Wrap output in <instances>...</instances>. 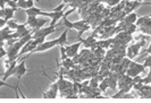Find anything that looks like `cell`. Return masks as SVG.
<instances>
[{
    "instance_id": "cell-29",
    "label": "cell",
    "mask_w": 151,
    "mask_h": 103,
    "mask_svg": "<svg viewBox=\"0 0 151 103\" xmlns=\"http://www.w3.org/2000/svg\"><path fill=\"white\" fill-rule=\"evenodd\" d=\"M136 1H139V2H142V0H136Z\"/></svg>"
},
{
    "instance_id": "cell-6",
    "label": "cell",
    "mask_w": 151,
    "mask_h": 103,
    "mask_svg": "<svg viewBox=\"0 0 151 103\" xmlns=\"http://www.w3.org/2000/svg\"><path fill=\"white\" fill-rule=\"evenodd\" d=\"M67 32H68V29H66L62 34H60V36L58 38V39H56V43H57V45H66L67 44Z\"/></svg>"
},
{
    "instance_id": "cell-3",
    "label": "cell",
    "mask_w": 151,
    "mask_h": 103,
    "mask_svg": "<svg viewBox=\"0 0 151 103\" xmlns=\"http://www.w3.org/2000/svg\"><path fill=\"white\" fill-rule=\"evenodd\" d=\"M56 31V25L55 26H51V25H49L48 27H45V29H40V30H38V31L35 32H32V39H36V38H40V36H48L49 34H52L54 32Z\"/></svg>"
},
{
    "instance_id": "cell-5",
    "label": "cell",
    "mask_w": 151,
    "mask_h": 103,
    "mask_svg": "<svg viewBox=\"0 0 151 103\" xmlns=\"http://www.w3.org/2000/svg\"><path fill=\"white\" fill-rule=\"evenodd\" d=\"M18 8H13V7H5L3 8V11H5V15H3V18L6 21H9V19H13L14 17V13L17 10Z\"/></svg>"
},
{
    "instance_id": "cell-25",
    "label": "cell",
    "mask_w": 151,
    "mask_h": 103,
    "mask_svg": "<svg viewBox=\"0 0 151 103\" xmlns=\"http://www.w3.org/2000/svg\"><path fill=\"white\" fill-rule=\"evenodd\" d=\"M7 25V21L3 18V17H0V29H2L3 26Z\"/></svg>"
},
{
    "instance_id": "cell-26",
    "label": "cell",
    "mask_w": 151,
    "mask_h": 103,
    "mask_svg": "<svg viewBox=\"0 0 151 103\" xmlns=\"http://www.w3.org/2000/svg\"><path fill=\"white\" fill-rule=\"evenodd\" d=\"M75 10H76V8H74V7H73L72 9H69V10H67V13H65V14H64V17H67L68 15H71V14H72L73 11H75Z\"/></svg>"
},
{
    "instance_id": "cell-8",
    "label": "cell",
    "mask_w": 151,
    "mask_h": 103,
    "mask_svg": "<svg viewBox=\"0 0 151 103\" xmlns=\"http://www.w3.org/2000/svg\"><path fill=\"white\" fill-rule=\"evenodd\" d=\"M36 23H38V18H36V16H27V19H26V25H29L30 26V29H34L35 27V25H36Z\"/></svg>"
},
{
    "instance_id": "cell-1",
    "label": "cell",
    "mask_w": 151,
    "mask_h": 103,
    "mask_svg": "<svg viewBox=\"0 0 151 103\" xmlns=\"http://www.w3.org/2000/svg\"><path fill=\"white\" fill-rule=\"evenodd\" d=\"M64 14H65L64 10L54 11V13H45V11H41V13H40V16L50 17V18H51V23H50V25H51V26H55V25L57 24V22L59 21L60 18H63V17H64Z\"/></svg>"
},
{
    "instance_id": "cell-18",
    "label": "cell",
    "mask_w": 151,
    "mask_h": 103,
    "mask_svg": "<svg viewBox=\"0 0 151 103\" xmlns=\"http://www.w3.org/2000/svg\"><path fill=\"white\" fill-rule=\"evenodd\" d=\"M90 29H91V25L86 23L85 25L83 26V29H82L81 31H78V34H77V38H78V40L81 39V36H82V34H83V33H85V32H87V31H89V30H90Z\"/></svg>"
},
{
    "instance_id": "cell-13",
    "label": "cell",
    "mask_w": 151,
    "mask_h": 103,
    "mask_svg": "<svg viewBox=\"0 0 151 103\" xmlns=\"http://www.w3.org/2000/svg\"><path fill=\"white\" fill-rule=\"evenodd\" d=\"M145 43V41L143 40V41L141 42V43H135V44H133V45H131V48H132V50H133V53H134V57H136L138 54H139V51H140V48Z\"/></svg>"
},
{
    "instance_id": "cell-24",
    "label": "cell",
    "mask_w": 151,
    "mask_h": 103,
    "mask_svg": "<svg viewBox=\"0 0 151 103\" xmlns=\"http://www.w3.org/2000/svg\"><path fill=\"white\" fill-rule=\"evenodd\" d=\"M143 66H144V67H151V56L145 59V61H144V63H143Z\"/></svg>"
},
{
    "instance_id": "cell-23",
    "label": "cell",
    "mask_w": 151,
    "mask_h": 103,
    "mask_svg": "<svg viewBox=\"0 0 151 103\" xmlns=\"http://www.w3.org/2000/svg\"><path fill=\"white\" fill-rule=\"evenodd\" d=\"M65 5H66V3H64V2H63V3H60L59 6H57L56 8H54V11H62V10H64Z\"/></svg>"
},
{
    "instance_id": "cell-20",
    "label": "cell",
    "mask_w": 151,
    "mask_h": 103,
    "mask_svg": "<svg viewBox=\"0 0 151 103\" xmlns=\"http://www.w3.org/2000/svg\"><path fill=\"white\" fill-rule=\"evenodd\" d=\"M59 49H60V56H62V60L67 59L68 57H67V53H66V48H65L64 45H60V47H59Z\"/></svg>"
},
{
    "instance_id": "cell-7",
    "label": "cell",
    "mask_w": 151,
    "mask_h": 103,
    "mask_svg": "<svg viewBox=\"0 0 151 103\" xmlns=\"http://www.w3.org/2000/svg\"><path fill=\"white\" fill-rule=\"evenodd\" d=\"M41 9L40 8H36V7H31V8H29V9H26L25 10V13H26V15L27 16H40V13H41Z\"/></svg>"
},
{
    "instance_id": "cell-11",
    "label": "cell",
    "mask_w": 151,
    "mask_h": 103,
    "mask_svg": "<svg viewBox=\"0 0 151 103\" xmlns=\"http://www.w3.org/2000/svg\"><path fill=\"white\" fill-rule=\"evenodd\" d=\"M109 87V83H108V77H105L101 82L99 83V88L101 92H106L107 88Z\"/></svg>"
},
{
    "instance_id": "cell-17",
    "label": "cell",
    "mask_w": 151,
    "mask_h": 103,
    "mask_svg": "<svg viewBox=\"0 0 151 103\" xmlns=\"http://www.w3.org/2000/svg\"><path fill=\"white\" fill-rule=\"evenodd\" d=\"M63 21H64V26L66 27V29H68V30L74 29V24H73V22L68 21V19H67V17H63Z\"/></svg>"
},
{
    "instance_id": "cell-28",
    "label": "cell",
    "mask_w": 151,
    "mask_h": 103,
    "mask_svg": "<svg viewBox=\"0 0 151 103\" xmlns=\"http://www.w3.org/2000/svg\"><path fill=\"white\" fill-rule=\"evenodd\" d=\"M34 1H36V2H40V0H34Z\"/></svg>"
},
{
    "instance_id": "cell-16",
    "label": "cell",
    "mask_w": 151,
    "mask_h": 103,
    "mask_svg": "<svg viewBox=\"0 0 151 103\" xmlns=\"http://www.w3.org/2000/svg\"><path fill=\"white\" fill-rule=\"evenodd\" d=\"M7 26H8L10 30H17L18 23L16 21H14V19H9V21H7Z\"/></svg>"
},
{
    "instance_id": "cell-12",
    "label": "cell",
    "mask_w": 151,
    "mask_h": 103,
    "mask_svg": "<svg viewBox=\"0 0 151 103\" xmlns=\"http://www.w3.org/2000/svg\"><path fill=\"white\" fill-rule=\"evenodd\" d=\"M57 93H58L57 91H54L52 88L49 87V90L47 92L43 93V97H45V99L47 97H49V99H56L57 97Z\"/></svg>"
},
{
    "instance_id": "cell-10",
    "label": "cell",
    "mask_w": 151,
    "mask_h": 103,
    "mask_svg": "<svg viewBox=\"0 0 151 103\" xmlns=\"http://www.w3.org/2000/svg\"><path fill=\"white\" fill-rule=\"evenodd\" d=\"M62 66L65 67L66 69H69V68L75 67V65H74V60H73L72 58H67V59L63 60V62H62Z\"/></svg>"
},
{
    "instance_id": "cell-9",
    "label": "cell",
    "mask_w": 151,
    "mask_h": 103,
    "mask_svg": "<svg viewBox=\"0 0 151 103\" xmlns=\"http://www.w3.org/2000/svg\"><path fill=\"white\" fill-rule=\"evenodd\" d=\"M33 6H34V0H25L23 3H21V5L18 6V8L26 10V9L31 8V7H33Z\"/></svg>"
},
{
    "instance_id": "cell-15",
    "label": "cell",
    "mask_w": 151,
    "mask_h": 103,
    "mask_svg": "<svg viewBox=\"0 0 151 103\" xmlns=\"http://www.w3.org/2000/svg\"><path fill=\"white\" fill-rule=\"evenodd\" d=\"M73 24H74V29H75L76 31H81L86 23L84 19H82V21H78V22H76V23H73Z\"/></svg>"
},
{
    "instance_id": "cell-22",
    "label": "cell",
    "mask_w": 151,
    "mask_h": 103,
    "mask_svg": "<svg viewBox=\"0 0 151 103\" xmlns=\"http://www.w3.org/2000/svg\"><path fill=\"white\" fill-rule=\"evenodd\" d=\"M126 56H127V58H129V59H131V60L135 58V57H134V53H133V50H132V48H131V47H129V49H127V52H126Z\"/></svg>"
},
{
    "instance_id": "cell-19",
    "label": "cell",
    "mask_w": 151,
    "mask_h": 103,
    "mask_svg": "<svg viewBox=\"0 0 151 103\" xmlns=\"http://www.w3.org/2000/svg\"><path fill=\"white\" fill-rule=\"evenodd\" d=\"M45 19H43V18H41V19H38V23H36V25H35V27L32 30V32H35V31H38V30H40L41 27H42L43 25L45 24Z\"/></svg>"
},
{
    "instance_id": "cell-27",
    "label": "cell",
    "mask_w": 151,
    "mask_h": 103,
    "mask_svg": "<svg viewBox=\"0 0 151 103\" xmlns=\"http://www.w3.org/2000/svg\"><path fill=\"white\" fill-rule=\"evenodd\" d=\"M147 52H148V53H151V45H150V47H149V49L147 50Z\"/></svg>"
},
{
    "instance_id": "cell-2",
    "label": "cell",
    "mask_w": 151,
    "mask_h": 103,
    "mask_svg": "<svg viewBox=\"0 0 151 103\" xmlns=\"http://www.w3.org/2000/svg\"><path fill=\"white\" fill-rule=\"evenodd\" d=\"M26 58H27V56H25L24 59L16 66V72H15L14 76H16V78H17V86L18 87H20V81H21L22 76H24L27 72V68L25 67V60H26Z\"/></svg>"
},
{
    "instance_id": "cell-4",
    "label": "cell",
    "mask_w": 151,
    "mask_h": 103,
    "mask_svg": "<svg viewBox=\"0 0 151 103\" xmlns=\"http://www.w3.org/2000/svg\"><path fill=\"white\" fill-rule=\"evenodd\" d=\"M57 45V43H56V40H51V41H44L42 43H40L34 50H33L31 53H35V52H43V51H47V50H49V49H52L54 47ZM30 53V54H31Z\"/></svg>"
},
{
    "instance_id": "cell-14",
    "label": "cell",
    "mask_w": 151,
    "mask_h": 103,
    "mask_svg": "<svg viewBox=\"0 0 151 103\" xmlns=\"http://www.w3.org/2000/svg\"><path fill=\"white\" fill-rule=\"evenodd\" d=\"M138 21V15L135 13H129L127 18H125V22H127V24H134Z\"/></svg>"
},
{
    "instance_id": "cell-21",
    "label": "cell",
    "mask_w": 151,
    "mask_h": 103,
    "mask_svg": "<svg viewBox=\"0 0 151 103\" xmlns=\"http://www.w3.org/2000/svg\"><path fill=\"white\" fill-rule=\"evenodd\" d=\"M136 30V25L135 24H129V29H127V34H132V33H134Z\"/></svg>"
},
{
    "instance_id": "cell-30",
    "label": "cell",
    "mask_w": 151,
    "mask_h": 103,
    "mask_svg": "<svg viewBox=\"0 0 151 103\" xmlns=\"http://www.w3.org/2000/svg\"><path fill=\"white\" fill-rule=\"evenodd\" d=\"M150 56H151V53H150Z\"/></svg>"
}]
</instances>
